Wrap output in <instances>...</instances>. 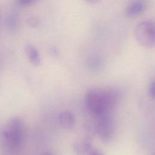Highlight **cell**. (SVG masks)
Returning <instances> with one entry per match:
<instances>
[{
    "instance_id": "cell-4",
    "label": "cell",
    "mask_w": 155,
    "mask_h": 155,
    "mask_svg": "<svg viewBox=\"0 0 155 155\" xmlns=\"http://www.w3.org/2000/svg\"><path fill=\"white\" fill-rule=\"evenodd\" d=\"M95 124L96 131L102 141L109 142L114 135V124L109 113L97 116Z\"/></svg>"
},
{
    "instance_id": "cell-6",
    "label": "cell",
    "mask_w": 155,
    "mask_h": 155,
    "mask_svg": "<svg viewBox=\"0 0 155 155\" xmlns=\"http://www.w3.org/2000/svg\"><path fill=\"white\" fill-rule=\"evenodd\" d=\"M58 120L61 125L67 130L72 129L75 125L74 116L69 111L61 112L59 114Z\"/></svg>"
},
{
    "instance_id": "cell-1",
    "label": "cell",
    "mask_w": 155,
    "mask_h": 155,
    "mask_svg": "<svg viewBox=\"0 0 155 155\" xmlns=\"http://www.w3.org/2000/svg\"><path fill=\"white\" fill-rule=\"evenodd\" d=\"M119 92L116 89L92 88L85 96L87 108L96 116L110 113L119 100Z\"/></svg>"
},
{
    "instance_id": "cell-2",
    "label": "cell",
    "mask_w": 155,
    "mask_h": 155,
    "mask_svg": "<svg viewBox=\"0 0 155 155\" xmlns=\"http://www.w3.org/2000/svg\"><path fill=\"white\" fill-rule=\"evenodd\" d=\"M25 136L24 125L18 117L10 119L4 130V136L7 145L13 150L20 149L24 143Z\"/></svg>"
},
{
    "instance_id": "cell-8",
    "label": "cell",
    "mask_w": 155,
    "mask_h": 155,
    "mask_svg": "<svg viewBox=\"0 0 155 155\" xmlns=\"http://www.w3.org/2000/svg\"><path fill=\"white\" fill-rule=\"evenodd\" d=\"M25 50L27 58L32 65L35 66H38L41 64V56L36 47H35L33 45L28 44L26 45Z\"/></svg>"
},
{
    "instance_id": "cell-10",
    "label": "cell",
    "mask_w": 155,
    "mask_h": 155,
    "mask_svg": "<svg viewBox=\"0 0 155 155\" xmlns=\"http://www.w3.org/2000/svg\"><path fill=\"white\" fill-rule=\"evenodd\" d=\"M88 153V155H104L102 152H101L99 150L96 148H91Z\"/></svg>"
},
{
    "instance_id": "cell-14",
    "label": "cell",
    "mask_w": 155,
    "mask_h": 155,
    "mask_svg": "<svg viewBox=\"0 0 155 155\" xmlns=\"http://www.w3.org/2000/svg\"><path fill=\"white\" fill-rule=\"evenodd\" d=\"M43 155H53V154L50 153H44Z\"/></svg>"
},
{
    "instance_id": "cell-3",
    "label": "cell",
    "mask_w": 155,
    "mask_h": 155,
    "mask_svg": "<svg viewBox=\"0 0 155 155\" xmlns=\"http://www.w3.org/2000/svg\"><path fill=\"white\" fill-rule=\"evenodd\" d=\"M135 37L143 47L153 48L155 45V25L151 20H144L139 22L135 28Z\"/></svg>"
},
{
    "instance_id": "cell-12",
    "label": "cell",
    "mask_w": 155,
    "mask_h": 155,
    "mask_svg": "<svg viewBox=\"0 0 155 155\" xmlns=\"http://www.w3.org/2000/svg\"><path fill=\"white\" fill-rule=\"evenodd\" d=\"M29 24L30 25H31L33 27H35V25H38V21L37 19H35V18H31L29 19Z\"/></svg>"
},
{
    "instance_id": "cell-5",
    "label": "cell",
    "mask_w": 155,
    "mask_h": 155,
    "mask_svg": "<svg viewBox=\"0 0 155 155\" xmlns=\"http://www.w3.org/2000/svg\"><path fill=\"white\" fill-rule=\"evenodd\" d=\"M91 149V140L88 137L76 140L73 144L74 151L78 155H84L88 153Z\"/></svg>"
},
{
    "instance_id": "cell-7",
    "label": "cell",
    "mask_w": 155,
    "mask_h": 155,
    "mask_svg": "<svg viewBox=\"0 0 155 155\" xmlns=\"http://www.w3.org/2000/svg\"><path fill=\"white\" fill-rule=\"evenodd\" d=\"M145 4L142 1H136L131 3L126 9L125 14L128 17H134L144 12Z\"/></svg>"
},
{
    "instance_id": "cell-13",
    "label": "cell",
    "mask_w": 155,
    "mask_h": 155,
    "mask_svg": "<svg viewBox=\"0 0 155 155\" xmlns=\"http://www.w3.org/2000/svg\"><path fill=\"white\" fill-rule=\"evenodd\" d=\"M86 1L90 3H96V2H98L99 0H86Z\"/></svg>"
},
{
    "instance_id": "cell-11",
    "label": "cell",
    "mask_w": 155,
    "mask_h": 155,
    "mask_svg": "<svg viewBox=\"0 0 155 155\" xmlns=\"http://www.w3.org/2000/svg\"><path fill=\"white\" fill-rule=\"evenodd\" d=\"M37 1H38V0H18L19 3L23 5H27L31 4Z\"/></svg>"
},
{
    "instance_id": "cell-9",
    "label": "cell",
    "mask_w": 155,
    "mask_h": 155,
    "mask_svg": "<svg viewBox=\"0 0 155 155\" xmlns=\"http://www.w3.org/2000/svg\"><path fill=\"white\" fill-rule=\"evenodd\" d=\"M148 94L151 98L154 99L155 96V82L153 81L150 83L148 88Z\"/></svg>"
}]
</instances>
